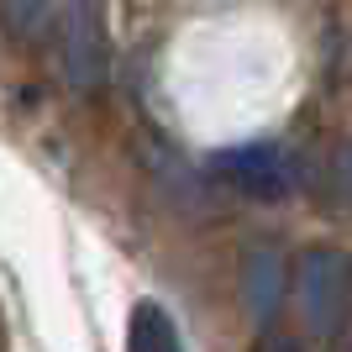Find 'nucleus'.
I'll use <instances>...</instances> for the list:
<instances>
[{
  "label": "nucleus",
  "instance_id": "1",
  "mask_svg": "<svg viewBox=\"0 0 352 352\" xmlns=\"http://www.w3.org/2000/svg\"><path fill=\"white\" fill-rule=\"evenodd\" d=\"M347 263H342L337 248H310L305 263H300V316H305V331L316 342H337L342 316H347Z\"/></svg>",
  "mask_w": 352,
  "mask_h": 352
},
{
  "label": "nucleus",
  "instance_id": "2",
  "mask_svg": "<svg viewBox=\"0 0 352 352\" xmlns=\"http://www.w3.org/2000/svg\"><path fill=\"white\" fill-rule=\"evenodd\" d=\"M216 179L248 200H284L294 190V158L279 142H248L216 158Z\"/></svg>",
  "mask_w": 352,
  "mask_h": 352
},
{
  "label": "nucleus",
  "instance_id": "3",
  "mask_svg": "<svg viewBox=\"0 0 352 352\" xmlns=\"http://www.w3.org/2000/svg\"><path fill=\"white\" fill-rule=\"evenodd\" d=\"M58 53H63V74L74 89H95L105 85V27L95 0H63L58 16Z\"/></svg>",
  "mask_w": 352,
  "mask_h": 352
},
{
  "label": "nucleus",
  "instance_id": "4",
  "mask_svg": "<svg viewBox=\"0 0 352 352\" xmlns=\"http://www.w3.org/2000/svg\"><path fill=\"white\" fill-rule=\"evenodd\" d=\"M242 294H248V310L252 321H268L279 310V294H284V263L274 248H258L242 268Z\"/></svg>",
  "mask_w": 352,
  "mask_h": 352
},
{
  "label": "nucleus",
  "instance_id": "5",
  "mask_svg": "<svg viewBox=\"0 0 352 352\" xmlns=\"http://www.w3.org/2000/svg\"><path fill=\"white\" fill-rule=\"evenodd\" d=\"M126 352H184L174 316L163 305H153V300H142L132 310V326H126Z\"/></svg>",
  "mask_w": 352,
  "mask_h": 352
},
{
  "label": "nucleus",
  "instance_id": "6",
  "mask_svg": "<svg viewBox=\"0 0 352 352\" xmlns=\"http://www.w3.org/2000/svg\"><path fill=\"white\" fill-rule=\"evenodd\" d=\"M0 16L16 37H37L47 21V0H0Z\"/></svg>",
  "mask_w": 352,
  "mask_h": 352
},
{
  "label": "nucleus",
  "instance_id": "7",
  "mask_svg": "<svg viewBox=\"0 0 352 352\" xmlns=\"http://www.w3.org/2000/svg\"><path fill=\"white\" fill-rule=\"evenodd\" d=\"M331 179H337V195L352 206V142L337 153V163H331Z\"/></svg>",
  "mask_w": 352,
  "mask_h": 352
},
{
  "label": "nucleus",
  "instance_id": "8",
  "mask_svg": "<svg viewBox=\"0 0 352 352\" xmlns=\"http://www.w3.org/2000/svg\"><path fill=\"white\" fill-rule=\"evenodd\" d=\"M274 352H300V347H294V342H279V347H274Z\"/></svg>",
  "mask_w": 352,
  "mask_h": 352
}]
</instances>
